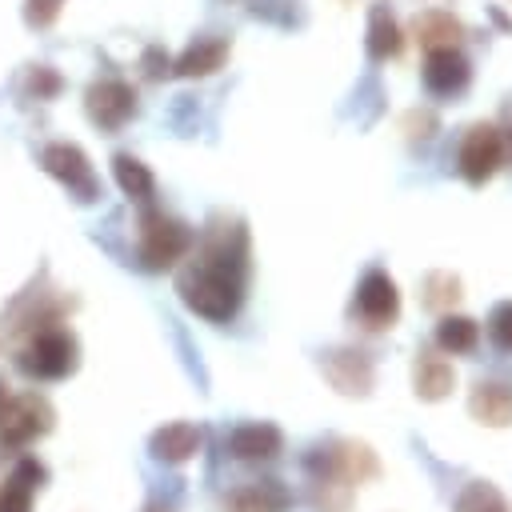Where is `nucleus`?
I'll return each mask as SVG.
<instances>
[{
	"label": "nucleus",
	"instance_id": "f257e3e1",
	"mask_svg": "<svg viewBox=\"0 0 512 512\" xmlns=\"http://www.w3.org/2000/svg\"><path fill=\"white\" fill-rule=\"evenodd\" d=\"M244 276H248V236L240 224H232V228H216L204 240L196 260L180 272L176 292L196 316L224 324L236 316L244 300Z\"/></svg>",
	"mask_w": 512,
	"mask_h": 512
},
{
	"label": "nucleus",
	"instance_id": "7ed1b4c3",
	"mask_svg": "<svg viewBox=\"0 0 512 512\" xmlns=\"http://www.w3.org/2000/svg\"><path fill=\"white\" fill-rule=\"evenodd\" d=\"M76 336L64 332V328H44L36 332V340L16 356L20 372L24 376H36V380H64L68 372H76L80 356H76Z\"/></svg>",
	"mask_w": 512,
	"mask_h": 512
},
{
	"label": "nucleus",
	"instance_id": "aec40b11",
	"mask_svg": "<svg viewBox=\"0 0 512 512\" xmlns=\"http://www.w3.org/2000/svg\"><path fill=\"white\" fill-rule=\"evenodd\" d=\"M476 344H480L476 320H468V316H440V324H436V348H444L452 356H464Z\"/></svg>",
	"mask_w": 512,
	"mask_h": 512
},
{
	"label": "nucleus",
	"instance_id": "2eb2a0df",
	"mask_svg": "<svg viewBox=\"0 0 512 512\" xmlns=\"http://www.w3.org/2000/svg\"><path fill=\"white\" fill-rule=\"evenodd\" d=\"M468 412L488 428L512 424V388L508 384H476L468 396Z\"/></svg>",
	"mask_w": 512,
	"mask_h": 512
},
{
	"label": "nucleus",
	"instance_id": "412c9836",
	"mask_svg": "<svg viewBox=\"0 0 512 512\" xmlns=\"http://www.w3.org/2000/svg\"><path fill=\"white\" fill-rule=\"evenodd\" d=\"M416 36L424 48H452L460 36V20H452L448 12H420L416 16Z\"/></svg>",
	"mask_w": 512,
	"mask_h": 512
},
{
	"label": "nucleus",
	"instance_id": "dca6fc26",
	"mask_svg": "<svg viewBox=\"0 0 512 512\" xmlns=\"http://www.w3.org/2000/svg\"><path fill=\"white\" fill-rule=\"evenodd\" d=\"M412 384H416V396L420 400H444L456 384V372L444 356H432V352H420L416 364H412Z\"/></svg>",
	"mask_w": 512,
	"mask_h": 512
},
{
	"label": "nucleus",
	"instance_id": "4468645a",
	"mask_svg": "<svg viewBox=\"0 0 512 512\" xmlns=\"http://www.w3.org/2000/svg\"><path fill=\"white\" fill-rule=\"evenodd\" d=\"M292 492L280 480H252L224 500V512H288Z\"/></svg>",
	"mask_w": 512,
	"mask_h": 512
},
{
	"label": "nucleus",
	"instance_id": "f03ea898",
	"mask_svg": "<svg viewBox=\"0 0 512 512\" xmlns=\"http://www.w3.org/2000/svg\"><path fill=\"white\" fill-rule=\"evenodd\" d=\"M188 248H192V232L180 220H172L164 212H144L140 216V244H136V252H140L144 268L164 272L176 260H184Z\"/></svg>",
	"mask_w": 512,
	"mask_h": 512
},
{
	"label": "nucleus",
	"instance_id": "39448f33",
	"mask_svg": "<svg viewBox=\"0 0 512 512\" xmlns=\"http://www.w3.org/2000/svg\"><path fill=\"white\" fill-rule=\"evenodd\" d=\"M52 420H56L52 404L44 396H36V392H24L16 400H4V408H0V440L8 448L32 444L36 436H44L52 428Z\"/></svg>",
	"mask_w": 512,
	"mask_h": 512
},
{
	"label": "nucleus",
	"instance_id": "5701e85b",
	"mask_svg": "<svg viewBox=\"0 0 512 512\" xmlns=\"http://www.w3.org/2000/svg\"><path fill=\"white\" fill-rule=\"evenodd\" d=\"M488 336H492L496 348L512 352V300H500V304L492 308V316H488Z\"/></svg>",
	"mask_w": 512,
	"mask_h": 512
},
{
	"label": "nucleus",
	"instance_id": "9d476101",
	"mask_svg": "<svg viewBox=\"0 0 512 512\" xmlns=\"http://www.w3.org/2000/svg\"><path fill=\"white\" fill-rule=\"evenodd\" d=\"M228 452L236 460H272L280 448H284V432L268 420H256V424H240L228 432Z\"/></svg>",
	"mask_w": 512,
	"mask_h": 512
},
{
	"label": "nucleus",
	"instance_id": "393cba45",
	"mask_svg": "<svg viewBox=\"0 0 512 512\" xmlns=\"http://www.w3.org/2000/svg\"><path fill=\"white\" fill-rule=\"evenodd\" d=\"M60 8H64V0H24V20L32 28H48L60 16Z\"/></svg>",
	"mask_w": 512,
	"mask_h": 512
},
{
	"label": "nucleus",
	"instance_id": "ddd939ff",
	"mask_svg": "<svg viewBox=\"0 0 512 512\" xmlns=\"http://www.w3.org/2000/svg\"><path fill=\"white\" fill-rule=\"evenodd\" d=\"M148 448L164 464H184V460H192L200 452V428L188 424V420H172V424H164V428L152 432Z\"/></svg>",
	"mask_w": 512,
	"mask_h": 512
},
{
	"label": "nucleus",
	"instance_id": "0eeeda50",
	"mask_svg": "<svg viewBox=\"0 0 512 512\" xmlns=\"http://www.w3.org/2000/svg\"><path fill=\"white\" fill-rule=\"evenodd\" d=\"M504 152H508V144H504L500 128H492V124L468 128V136H464V144H460V176L480 188V184L500 168Z\"/></svg>",
	"mask_w": 512,
	"mask_h": 512
},
{
	"label": "nucleus",
	"instance_id": "a878e982",
	"mask_svg": "<svg viewBox=\"0 0 512 512\" xmlns=\"http://www.w3.org/2000/svg\"><path fill=\"white\" fill-rule=\"evenodd\" d=\"M144 64H148V76H164V72L172 68V60H168L160 48H148V52H144Z\"/></svg>",
	"mask_w": 512,
	"mask_h": 512
},
{
	"label": "nucleus",
	"instance_id": "f3484780",
	"mask_svg": "<svg viewBox=\"0 0 512 512\" xmlns=\"http://www.w3.org/2000/svg\"><path fill=\"white\" fill-rule=\"evenodd\" d=\"M224 60H228V40L208 36V40L188 44V48L180 52V60L172 64V72H176V76H208V72H216Z\"/></svg>",
	"mask_w": 512,
	"mask_h": 512
},
{
	"label": "nucleus",
	"instance_id": "f8f14e48",
	"mask_svg": "<svg viewBox=\"0 0 512 512\" xmlns=\"http://www.w3.org/2000/svg\"><path fill=\"white\" fill-rule=\"evenodd\" d=\"M44 480H48V468L40 460L24 456L12 468V476L0 484V512H32V496H36V488Z\"/></svg>",
	"mask_w": 512,
	"mask_h": 512
},
{
	"label": "nucleus",
	"instance_id": "bb28decb",
	"mask_svg": "<svg viewBox=\"0 0 512 512\" xmlns=\"http://www.w3.org/2000/svg\"><path fill=\"white\" fill-rule=\"evenodd\" d=\"M4 400H8V396H4V384H0V408H4Z\"/></svg>",
	"mask_w": 512,
	"mask_h": 512
},
{
	"label": "nucleus",
	"instance_id": "9b49d317",
	"mask_svg": "<svg viewBox=\"0 0 512 512\" xmlns=\"http://www.w3.org/2000/svg\"><path fill=\"white\" fill-rule=\"evenodd\" d=\"M472 68L468 60L456 52V48H428V60H424V84L436 92V96H452L468 84Z\"/></svg>",
	"mask_w": 512,
	"mask_h": 512
},
{
	"label": "nucleus",
	"instance_id": "a211bd4d",
	"mask_svg": "<svg viewBox=\"0 0 512 512\" xmlns=\"http://www.w3.org/2000/svg\"><path fill=\"white\" fill-rule=\"evenodd\" d=\"M112 176H116L120 192H124V196H132V200H148V196H152V188H156V180H152L148 164H140V160H136V156H128V152H116V156H112Z\"/></svg>",
	"mask_w": 512,
	"mask_h": 512
},
{
	"label": "nucleus",
	"instance_id": "6ab92c4d",
	"mask_svg": "<svg viewBox=\"0 0 512 512\" xmlns=\"http://www.w3.org/2000/svg\"><path fill=\"white\" fill-rule=\"evenodd\" d=\"M396 52H400V28H396L392 12L384 4H376L372 16H368V56L372 60H388Z\"/></svg>",
	"mask_w": 512,
	"mask_h": 512
},
{
	"label": "nucleus",
	"instance_id": "b1692460",
	"mask_svg": "<svg viewBox=\"0 0 512 512\" xmlns=\"http://www.w3.org/2000/svg\"><path fill=\"white\" fill-rule=\"evenodd\" d=\"M28 92H32L36 100H52V96L60 92V76H56L48 64H40V68L28 72Z\"/></svg>",
	"mask_w": 512,
	"mask_h": 512
},
{
	"label": "nucleus",
	"instance_id": "1a4fd4ad",
	"mask_svg": "<svg viewBox=\"0 0 512 512\" xmlns=\"http://www.w3.org/2000/svg\"><path fill=\"white\" fill-rule=\"evenodd\" d=\"M328 384L344 396H368L372 392V360L360 348H332L320 360Z\"/></svg>",
	"mask_w": 512,
	"mask_h": 512
},
{
	"label": "nucleus",
	"instance_id": "423d86ee",
	"mask_svg": "<svg viewBox=\"0 0 512 512\" xmlns=\"http://www.w3.org/2000/svg\"><path fill=\"white\" fill-rule=\"evenodd\" d=\"M40 164H44V172L48 176H56L80 204H92L96 196H100V184H96V172H92V164H88V156L76 148V144H48L44 152H40Z\"/></svg>",
	"mask_w": 512,
	"mask_h": 512
},
{
	"label": "nucleus",
	"instance_id": "20e7f679",
	"mask_svg": "<svg viewBox=\"0 0 512 512\" xmlns=\"http://www.w3.org/2000/svg\"><path fill=\"white\" fill-rule=\"evenodd\" d=\"M352 316L368 332L392 328V320L400 316V292H396V280L384 268H368L364 272V280L356 288V300H352Z\"/></svg>",
	"mask_w": 512,
	"mask_h": 512
},
{
	"label": "nucleus",
	"instance_id": "4be33fe9",
	"mask_svg": "<svg viewBox=\"0 0 512 512\" xmlns=\"http://www.w3.org/2000/svg\"><path fill=\"white\" fill-rule=\"evenodd\" d=\"M452 512H508V504H504V496L488 480H472V484L460 488Z\"/></svg>",
	"mask_w": 512,
	"mask_h": 512
},
{
	"label": "nucleus",
	"instance_id": "6e6552de",
	"mask_svg": "<svg viewBox=\"0 0 512 512\" xmlns=\"http://www.w3.org/2000/svg\"><path fill=\"white\" fill-rule=\"evenodd\" d=\"M84 108H88L92 124H100L104 132H116V128H124V124L132 120V112H136V92H132V84H124V80H100V84L88 88Z\"/></svg>",
	"mask_w": 512,
	"mask_h": 512
}]
</instances>
